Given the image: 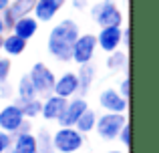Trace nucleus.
Returning a JSON list of instances; mask_svg holds the SVG:
<instances>
[{"label":"nucleus","instance_id":"1","mask_svg":"<svg viewBox=\"0 0 159 153\" xmlns=\"http://www.w3.org/2000/svg\"><path fill=\"white\" fill-rule=\"evenodd\" d=\"M81 34L79 22L73 18H62L51 28L47 38V51L52 59L61 61V63H69L70 61V51L73 44L77 40V36Z\"/></svg>","mask_w":159,"mask_h":153},{"label":"nucleus","instance_id":"2","mask_svg":"<svg viewBox=\"0 0 159 153\" xmlns=\"http://www.w3.org/2000/svg\"><path fill=\"white\" fill-rule=\"evenodd\" d=\"M52 145L57 153H77L85 145V135L70 125H61L52 133Z\"/></svg>","mask_w":159,"mask_h":153},{"label":"nucleus","instance_id":"3","mask_svg":"<svg viewBox=\"0 0 159 153\" xmlns=\"http://www.w3.org/2000/svg\"><path fill=\"white\" fill-rule=\"evenodd\" d=\"M91 16L99 26H123V12L115 0H101L91 8Z\"/></svg>","mask_w":159,"mask_h":153},{"label":"nucleus","instance_id":"4","mask_svg":"<svg viewBox=\"0 0 159 153\" xmlns=\"http://www.w3.org/2000/svg\"><path fill=\"white\" fill-rule=\"evenodd\" d=\"M127 123V115L125 113H109L105 111L103 115H97V123H95V131L101 139L105 141H115L119 135L121 127Z\"/></svg>","mask_w":159,"mask_h":153},{"label":"nucleus","instance_id":"5","mask_svg":"<svg viewBox=\"0 0 159 153\" xmlns=\"http://www.w3.org/2000/svg\"><path fill=\"white\" fill-rule=\"evenodd\" d=\"M28 79H30L32 87H34L36 95L39 97H44V95H51L52 93V87H54V73L47 67L44 63H36L30 67V73H28Z\"/></svg>","mask_w":159,"mask_h":153},{"label":"nucleus","instance_id":"6","mask_svg":"<svg viewBox=\"0 0 159 153\" xmlns=\"http://www.w3.org/2000/svg\"><path fill=\"white\" fill-rule=\"evenodd\" d=\"M97 51H99V47H97L95 34H79L73 44V51H70V61L77 65L93 63Z\"/></svg>","mask_w":159,"mask_h":153},{"label":"nucleus","instance_id":"7","mask_svg":"<svg viewBox=\"0 0 159 153\" xmlns=\"http://www.w3.org/2000/svg\"><path fill=\"white\" fill-rule=\"evenodd\" d=\"M87 109H89V103H87V99L83 97V95H75V97L66 99L65 109H62V113L58 115V119H57L58 125H70V127H75L77 119L81 117Z\"/></svg>","mask_w":159,"mask_h":153},{"label":"nucleus","instance_id":"8","mask_svg":"<svg viewBox=\"0 0 159 153\" xmlns=\"http://www.w3.org/2000/svg\"><path fill=\"white\" fill-rule=\"evenodd\" d=\"M24 113L22 109H20L18 103H8V105H4L2 109H0V129L6 131V133L14 135L16 129L20 127V123L24 121Z\"/></svg>","mask_w":159,"mask_h":153},{"label":"nucleus","instance_id":"9","mask_svg":"<svg viewBox=\"0 0 159 153\" xmlns=\"http://www.w3.org/2000/svg\"><path fill=\"white\" fill-rule=\"evenodd\" d=\"M99 105H101L103 111H109V113H127L129 101L121 97L117 89L107 87L99 93Z\"/></svg>","mask_w":159,"mask_h":153},{"label":"nucleus","instance_id":"10","mask_svg":"<svg viewBox=\"0 0 159 153\" xmlns=\"http://www.w3.org/2000/svg\"><path fill=\"white\" fill-rule=\"evenodd\" d=\"M121 30H123V26H101L99 34H95L97 47L105 52L117 51L121 47Z\"/></svg>","mask_w":159,"mask_h":153},{"label":"nucleus","instance_id":"11","mask_svg":"<svg viewBox=\"0 0 159 153\" xmlns=\"http://www.w3.org/2000/svg\"><path fill=\"white\" fill-rule=\"evenodd\" d=\"M52 93L58 97L70 99L75 95H79V81H77V73H62L61 77L54 79V87Z\"/></svg>","mask_w":159,"mask_h":153},{"label":"nucleus","instance_id":"12","mask_svg":"<svg viewBox=\"0 0 159 153\" xmlns=\"http://www.w3.org/2000/svg\"><path fill=\"white\" fill-rule=\"evenodd\" d=\"M44 101H43V107H40V117H44L47 121H57L58 115L62 113L66 105V99L65 97H58V95H44Z\"/></svg>","mask_w":159,"mask_h":153},{"label":"nucleus","instance_id":"13","mask_svg":"<svg viewBox=\"0 0 159 153\" xmlns=\"http://www.w3.org/2000/svg\"><path fill=\"white\" fill-rule=\"evenodd\" d=\"M62 8V2L58 0H34V8H32V16L39 22H51L58 10Z\"/></svg>","mask_w":159,"mask_h":153},{"label":"nucleus","instance_id":"14","mask_svg":"<svg viewBox=\"0 0 159 153\" xmlns=\"http://www.w3.org/2000/svg\"><path fill=\"white\" fill-rule=\"evenodd\" d=\"M26 43L28 40H24L22 36L14 34V32H4L2 34V47H0V51L4 52L6 56H20L24 51H26Z\"/></svg>","mask_w":159,"mask_h":153},{"label":"nucleus","instance_id":"15","mask_svg":"<svg viewBox=\"0 0 159 153\" xmlns=\"http://www.w3.org/2000/svg\"><path fill=\"white\" fill-rule=\"evenodd\" d=\"M39 20L34 18L32 14H26V16H18L12 24V32L18 36H22L24 40H30L32 36L39 32Z\"/></svg>","mask_w":159,"mask_h":153},{"label":"nucleus","instance_id":"16","mask_svg":"<svg viewBox=\"0 0 159 153\" xmlns=\"http://www.w3.org/2000/svg\"><path fill=\"white\" fill-rule=\"evenodd\" d=\"M6 153H36V137L32 131L12 135V145Z\"/></svg>","mask_w":159,"mask_h":153},{"label":"nucleus","instance_id":"17","mask_svg":"<svg viewBox=\"0 0 159 153\" xmlns=\"http://www.w3.org/2000/svg\"><path fill=\"white\" fill-rule=\"evenodd\" d=\"M95 79H97V69H95L93 63H85L79 65V73H77V81H79V95L85 97L91 91Z\"/></svg>","mask_w":159,"mask_h":153},{"label":"nucleus","instance_id":"18","mask_svg":"<svg viewBox=\"0 0 159 153\" xmlns=\"http://www.w3.org/2000/svg\"><path fill=\"white\" fill-rule=\"evenodd\" d=\"M109 71H123L125 75H129V59H127V52L125 51H113L107 52V61H105Z\"/></svg>","mask_w":159,"mask_h":153},{"label":"nucleus","instance_id":"19","mask_svg":"<svg viewBox=\"0 0 159 153\" xmlns=\"http://www.w3.org/2000/svg\"><path fill=\"white\" fill-rule=\"evenodd\" d=\"M39 97L34 91V87H32L30 79H28V73L26 75L20 77L18 85H16V103H22V101H28V99H34Z\"/></svg>","mask_w":159,"mask_h":153},{"label":"nucleus","instance_id":"20","mask_svg":"<svg viewBox=\"0 0 159 153\" xmlns=\"http://www.w3.org/2000/svg\"><path fill=\"white\" fill-rule=\"evenodd\" d=\"M95 123H97V113H95L93 109H87L85 113L77 119L75 129L81 131L83 135H87V133H91V131H95Z\"/></svg>","mask_w":159,"mask_h":153},{"label":"nucleus","instance_id":"21","mask_svg":"<svg viewBox=\"0 0 159 153\" xmlns=\"http://www.w3.org/2000/svg\"><path fill=\"white\" fill-rule=\"evenodd\" d=\"M34 137H36V153H57L52 145V133L48 129L36 131Z\"/></svg>","mask_w":159,"mask_h":153},{"label":"nucleus","instance_id":"22","mask_svg":"<svg viewBox=\"0 0 159 153\" xmlns=\"http://www.w3.org/2000/svg\"><path fill=\"white\" fill-rule=\"evenodd\" d=\"M20 109H22L24 117L26 119H34V117H40V107H43V101H40L39 97L34 99H28V101H22L18 103Z\"/></svg>","mask_w":159,"mask_h":153},{"label":"nucleus","instance_id":"23","mask_svg":"<svg viewBox=\"0 0 159 153\" xmlns=\"http://www.w3.org/2000/svg\"><path fill=\"white\" fill-rule=\"evenodd\" d=\"M8 8L12 10V14L18 18V16H26L32 14V8H34V0H10Z\"/></svg>","mask_w":159,"mask_h":153},{"label":"nucleus","instance_id":"24","mask_svg":"<svg viewBox=\"0 0 159 153\" xmlns=\"http://www.w3.org/2000/svg\"><path fill=\"white\" fill-rule=\"evenodd\" d=\"M10 71H12V63H10V56H0V83L8 81L10 77Z\"/></svg>","mask_w":159,"mask_h":153},{"label":"nucleus","instance_id":"25","mask_svg":"<svg viewBox=\"0 0 159 153\" xmlns=\"http://www.w3.org/2000/svg\"><path fill=\"white\" fill-rule=\"evenodd\" d=\"M117 139L121 141V145L123 147H131V125H129V121L125 123L123 127H121V131H119V135H117Z\"/></svg>","mask_w":159,"mask_h":153},{"label":"nucleus","instance_id":"26","mask_svg":"<svg viewBox=\"0 0 159 153\" xmlns=\"http://www.w3.org/2000/svg\"><path fill=\"white\" fill-rule=\"evenodd\" d=\"M0 18H2V24H4V28H6V32H10L12 24H14V20H16V16L12 14V10L10 8H4V10L0 12Z\"/></svg>","mask_w":159,"mask_h":153},{"label":"nucleus","instance_id":"27","mask_svg":"<svg viewBox=\"0 0 159 153\" xmlns=\"http://www.w3.org/2000/svg\"><path fill=\"white\" fill-rule=\"evenodd\" d=\"M117 91H119V95H121L123 99H127V101L131 99V79H129V75L125 77V79H121L119 89H117Z\"/></svg>","mask_w":159,"mask_h":153},{"label":"nucleus","instance_id":"28","mask_svg":"<svg viewBox=\"0 0 159 153\" xmlns=\"http://www.w3.org/2000/svg\"><path fill=\"white\" fill-rule=\"evenodd\" d=\"M10 145H12V135L0 129V153H6Z\"/></svg>","mask_w":159,"mask_h":153},{"label":"nucleus","instance_id":"29","mask_svg":"<svg viewBox=\"0 0 159 153\" xmlns=\"http://www.w3.org/2000/svg\"><path fill=\"white\" fill-rule=\"evenodd\" d=\"M121 44H123L127 51H129V47H131V28L129 26L121 30Z\"/></svg>","mask_w":159,"mask_h":153},{"label":"nucleus","instance_id":"30","mask_svg":"<svg viewBox=\"0 0 159 153\" xmlns=\"http://www.w3.org/2000/svg\"><path fill=\"white\" fill-rule=\"evenodd\" d=\"M10 95H12V87L6 81L0 83V99H10Z\"/></svg>","mask_w":159,"mask_h":153},{"label":"nucleus","instance_id":"31","mask_svg":"<svg viewBox=\"0 0 159 153\" xmlns=\"http://www.w3.org/2000/svg\"><path fill=\"white\" fill-rule=\"evenodd\" d=\"M70 4H73L75 10H85L89 2H87V0H70Z\"/></svg>","mask_w":159,"mask_h":153},{"label":"nucleus","instance_id":"32","mask_svg":"<svg viewBox=\"0 0 159 153\" xmlns=\"http://www.w3.org/2000/svg\"><path fill=\"white\" fill-rule=\"evenodd\" d=\"M8 4H10V0H0V12H2L4 8H8Z\"/></svg>","mask_w":159,"mask_h":153},{"label":"nucleus","instance_id":"33","mask_svg":"<svg viewBox=\"0 0 159 153\" xmlns=\"http://www.w3.org/2000/svg\"><path fill=\"white\" fill-rule=\"evenodd\" d=\"M4 32H6V28H4V24H2V18H0V36H2Z\"/></svg>","mask_w":159,"mask_h":153},{"label":"nucleus","instance_id":"34","mask_svg":"<svg viewBox=\"0 0 159 153\" xmlns=\"http://www.w3.org/2000/svg\"><path fill=\"white\" fill-rule=\"evenodd\" d=\"M105 153H123V151H117V149H111V151H105Z\"/></svg>","mask_w":159,"mask_h":153},{"label":"nucleus","instance_id":"35","mask_svg":"<svg viewBox=\"0 0 159 153\" xmlns=\"http://www.w3.org/2000/svg\"><path fill=\"white\" fill-rule=\"evenodd\" d=\"M0 47H2V36H0Z\"/></svg>","mask_w":159,"mask_h":153},{"label":"nucleus","instance_id":"36","mask_svg":"<svg viewBox=\"0 0 159 153\" xmlns=\"http://www.w3.org/2000/svg\"><path fill=\"white\" fill-rule=\"evenodd\" d=\"M58 2H66V0H58Z\"/></svg>","mask_w":159,"mask_h":153}]
</instances>
